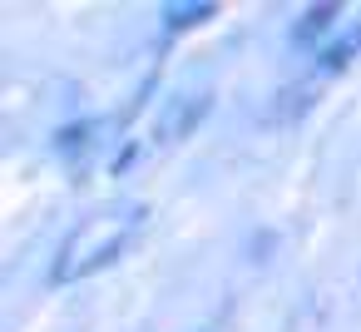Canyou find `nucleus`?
I'll list each match as a JSON object with an SVG mask.
<instances>
[{
    "mask_svg": "<svg viewBox=\"0 0 361 332\" xmlns=\"http://www.w3.org/2000/svg\"><path fill=\"white\" fill-rule=\"evenodd\" d=\"M144 228V208H129V213H109V218H94L85 223L80 233H70V243L60 248L55 258V283H75V278H90L109 263H119L129 253V243L139 238Z\"/></svg>",
    "mask_w": 361,
    "mask_h": 332,
    "instance_id": "1",
    "label": "nucleus"
},
{
    "mask_svg": "<svg viewBox=\"0 0 361 332\" xmlns=\"http://www.w3.org/2000/svg\"><path fill=\"white\" fill-rule=\"evenodd\" d=\"M203 20H213V6H208V0H203V6H169V11H164V30H169V35L193 30V25H203Z\"/></svg>",
    "mask_w": 361,
    "mask_h": 332,
    "instance_id": "4",
    "label": "nucleus"
},
{
    "mask_svg": "<svg viewBox=\"0 0 361 332\" xmlns=\"http://www.w3.org/2000/svg\"><path fill=\"white\" fill-rule=\"evenodd\" d=\"M336 16H341V6H312V11H302V20L287 35L292 50H317V40H326L336 30Z\"/></svg>",
    "mask_w": 361,
    "mask_h": 332,
    "instance_id": "2",
    "label": "nucleus"
},
{
    "mask_svg": "<svg viewBox=\"0 0 361 332\" xmlns=\"http://www.w3.org/2000/svg\"><path fill=\"white\" fill-rule=\"evenodd\" d=\"M356 55H361V25H351V30L336 35L326 50H317V75H336V70H346Z\"/></svg>",
    "mask_w": 361,
    "mask_h": 332,
    "instance_id": "3",
    "label": "nucleus"
}]
</instances>
